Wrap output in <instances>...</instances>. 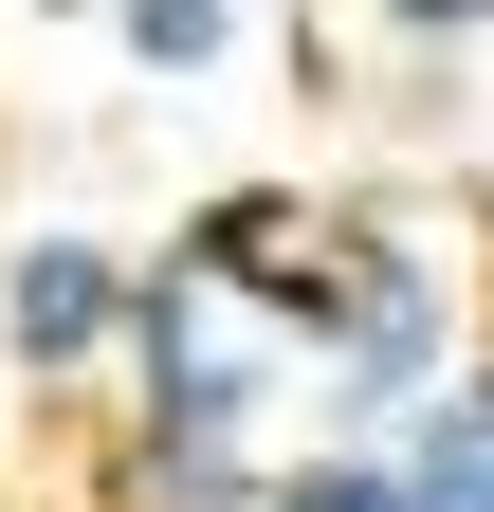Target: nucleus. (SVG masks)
<instances>
[{
    "label": "nucleus",
    "instance_id": "39448f33",
    "mask_svg": "<svg viewBox=\"0 0 494 512\" xmlns=\"http://www.w3.org/2000/svg\"><path fill=\"white\" fill-rule=\"evenodd\" d=\"M238 37H257V0H110V55H129L147 92H202Z\"/></svg>",
    "mask_w": 494,
    "mask_h": 512
},
{
    "label": "nucleus",
    "instance_id": "7ed1b4c3",
    "mask_svg": "<svg viewBox=\"0 0 494 512\" xmlns=\"http://www.w3.org/2000/svg\"><path fill=\"white\" fill-rule=\"evenodd\" d=\"M129 275H147L129 238H92V220H19V238H0V384L92 403L110 348H129Z\"/></svg>",
    "mask_w": 494,
    "mask_h": 512
},
{
    "label": "nucleus",
    "instance_id": "f03ea898",
    "mask_svg": "<svg viewBox=\"0 0 494 512\" xmlns=\"http://www.w3.org/2000/svg\"><path fill=\"white\" fill-rule=\"evenodd\" d=\"M275 366H293L312 439H385V421H421L476 366V293H458V256L403 202H312V256L275 293Z\"/></svg>",
    "mask_w": 494,
    "mask_h": 512
},
{
    "label": "nucleus",
    "instance_id": "f257e3e1",
    "mask_svg": "<svg viewBox=\"0 0 494 512\" xmlns=\"http://www.w3.org/2000/svg\"><path fill=\"white\" fill-rule=\"evenodd\" d=\"M110 494L129 512H238L293 439V366H275V311L147 256L129 275V348H110Z\"/></svg>",
    "mask_w": 494,
    "mask_h": 512
},
{
    "label": "nucleus",
    "instance_id": "0eeeda50",
    "mask_svg": "<svg viewBox=\"0 0 494 512\" xmlns=\"http://www.w3.org/2000/svg\"><path fill=\"white\" fill-rule=\"evenodd\" d=\"M403 55H494V0H385Z\"/></svg>",
    "mask_w": 494,
    "mask_h": 512
},
{
    "label": "nucleus",
    "instance_id": "423d86ee",
    "mask_svg": "<svg viewBox=\"0 0 494 512\" xmlns=\"http://www.w3.org/2000/svg\"><path fill=\"white\" fill-rule=\"evenodd\" d=\"M238 512H385V439H275V476Z\"/></svg>",
    "mask_w": 494,
    "mask_h": 512
},
{
    "label": "nucleus",
    "instance_id": "20e7f679",
    "mask_svg": "<svg viewBox=\"0 0 494 512\" xmlns=\"http://www.w3.org/2000/svg\"><path fill=\"white\" fill-rule=\"evenodd\" d=\"M385 512H494V330L421 421H385Z\"/></svg>",
    "mask_w": 494,
    "mask_h": 512
}]
</instances>
